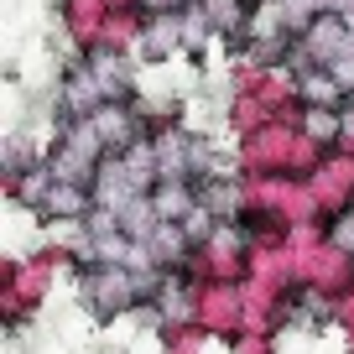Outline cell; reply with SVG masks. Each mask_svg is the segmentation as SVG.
<instances>
[{
    "label": "cell",
    "mask_w": 354,
    "mask_h": 354,
    "mask_svg": "<svg viewBox=\"0 0 354 354\" xmlns=\"http://www.w3.org/2000/svg\"><path fill=\"white\" fill-rule=\"evenodd\" d=\"M78 302L94 323H125L141 302V277L125 266H88L78 271Z\"/></svg>",
    "instance_id": "obj_1"
},
{
    "label": "cell",
    "mask_w": 354,
    "mask_h": 354,
    "mask_svg": "<svg viewBox=\"0 0 354 354\" xmlns=\"http://www.w3.org/2000/svg\"><path fill=\"white\" fill-rule=\"evenodd\" d=\"M297 136L302 131L287 125V120H271V125H261V131L240 136V141H234V167H240V177H287Z\"/></svg>",
    "instance_id": "obj_2"
},
{
    "label": "cell",
    "mask_w": 354,
    "mask_h": 354,
    "mask_svg": "<svg viewBox=\"0 0 354 354\" xmlns=\"http://www.w3.org/2000/svg\"><path fill=\"white\" fill-rule=\"evenodd\" d=\"M292 281H297V292H313V297H344V292L354 287V255L339 250V245H323V250H302L292 255Z\"/></svg>",
    "instance_id": "obj_3"
},
{
    "label": "cell",
    "mask_w": 354,
    "mask_h": 354,
    "mask_svg": "<svg viewBox=\"0 0 354 354\" xmlns=\"http://www.w3.org/2000/svg\"><path fill=\"white\" fill-rule=\"evenodd\" d=\"M193 323H198L214 344H234L245 333V287H234V281H209V287H198V318Z\"/></svg>",
    "instance_id": "obj_4"
},
{
    "label": "cell",
    "mask_w": 354,
    "mask_h": 354,
    "mask_svg": "<svg viewBox=\"0 0 354 354\" xmlns=\"http://www.w3.org/2000/svg\"><path fill=\"white\" fill-rule=\"evenodd\" d=\"M172 57H183V11H151V21L141 32V47H136V63L167 68Z\"/></svg>",
    "instance_id": "obj_5"
},
{
    "label": "cell",
    "mask_w": 354,
    "mask_h": 354,
    "mask_svg": "<svg viewBox=\"0 0 354 354\" xmlns=\"http://www.w3.org/2000/svg\"><path fill=\"white\" fill-rule=\"evenodd\" d=\"M146 21H151V11H146V6H125V11H110V21H104V37H100V47H94V53H120V57H136Z\"/></svg>",
    "instance_id": "obj_6"
},
{
    "label": "cell",
    "mask_w": 354,
    "mask_h": 354,
    "mask_svg": "<svg viewBox=\"0 0 354 354\" xmlns=\"http://www.w3.org/2000/svg\"><path fill=\"white\" fill-rule=\"evenodd\" d=\"M203 16H209L214 37H219L224 47H240L245 37H250V21H255V6L250 0H203Z\"/></svg>",
    "instance_id": "obj_7"
},
{
    "label": "cell",
    "mask_w": 354,
    "mask_h": 354,
    "mask_svg": "<svg viewBox=\"0 0 354 354\" xmlns=\"http://www.w3.org/2000/svg\"><path fill=\"white\" fill-rule=\"evenodd\" d=\"M277 115L266 110V100L255 94V88H224V125H230V136L240 141V136L261 131V125H271Z\"/></svg>",
    "instance_id": "obj_8"
},
{
    "label": "cell",
    "mask_w": 354,
    "mask_h": 354,
    "mask_svg": "<svg viewBox=\"0 0 354 354\" xmlns=\"http://www.w3.org/2000/svg\"><path fill=\"white\" fill-rule=\"evenodd\" d=\"M151 209L162 224H183L193 209H198V183L193 177H162L151 193Z\"/></svg>",
    "instance_id": "obj_9"
},
{
    "label": "cell",
    "mask_w": 354,
    "mask_h": 354,
    "mask_svg": "<svg viewBox=\"0 0 354 354\" xmlns=\"http://www.w3.org/2000/svg\"><path fill=\"white\" fill-rule=\"evenodd\" d=\"M53 167H26V172H6V198L26 214H42L47 193H53Z\"/></svg>",
    "instance_id": "obj_10"
},
{
    "label": "cell",
    "mask_w": 354,
    "mask_h": 354,
    "mask_svg": "<svg viewBox=\"0 0 354 354\" xmlns=\"http://www.w3.org/2000/svg\"><path fill=\"white\" fill-rule=\"evenodd\" d=\"M297 88H302V104H308V110H349V94L339 88V78H333L328 68H302Z\"/></svg>",
    "instance_id": "obj_11"
},
{
    "label": "cell",
    "mask_w": 354,
    "mask_h": 354,
    "mask_svg": "<svg viewBox=\"0 0 354 354\" xmlns=\"http://www.w3.org/2000/svg\"><path fill=\"white\" fill-rule=\"evenodd\" d=\"M188 151H193V131L188 125L151 136V156H156V172L162 177H188Z\"/></svg>",
    "instance_id": "obj_12"
},
{
    "label": "cell",
    "mask_w": 354,
    "mask_h": 354,
    "mask_svg": "<svg viewBox=\"0 0 354 354\" xmlns=\"http://www.w3.org/2000/svg\"><path fill=\"white\" fill-rule=\"evenodd\" d=\"M94 214V188H78V183H53L42 214L37 219H88Z\"/></svg>",
    "instance_id": "obj_13"
},
{
    "label": "cell",
    "mask_w": 354,
    "mask_h": 354,
    "mask_svg": "<svg viewBox=\"0 0 354 354\" xmlns=\"http://www.w3.org/2000/svg\"><path fill=\"white\" fill-rule=\"evenodd\" d=\"M156 349L162 354H209L214 339L198 323H167V328H156Z\"/></svg>",
    "instance_id": "obj_14"
},
{
    "label": "cell",
    "mask_w": 354,
    "mask_h": 354,
    "mask_svg": "<svg viewBox=\"0 0 354 354\" xmlns=\"http://www.w3.org/2000/svg\"><path fill=\"white\" fill-rule=\"evenodd\" d=\"M308 141H318V146H344V110H302V125H297Z\"/></svg>",
    "instance_id": "obj_15"
},
{
    "label": "cell",
    "mask_w": 354,
    "mask_h": 354,
    "mask_svg": "<svg viewBox=\"0 0 354 354\" xmlns=\"http://www.w3.org/2000/svg\"><path fill=\"white\" fill-rule=\"evenodd\" d=\"M209 42H219L203 16V6H188L183 11V57H209Z\"/></svg>",
    "instance_id": "obj_16"
},
{
    "label": "cell",
    "mask_w": 354,
    "mask_h": 354,
    "mask_svg": "<svg viewBox=\"0 0 354 354\" xmlns=\"http://www.w3.org/2000/svg\"><path fill=\"white\" fill-rule=\"evenodd\" d=\"M328 328H339L344 339H354V287L328 302Z\"/></svg>",
    "instance_id": "obj_17"
},
{
    "label": "cell",
    "mask_w": 354,
    "mask_h": 354,
    "mask_svg": "<svg viewBox=\"0 0 354 354\" xmlns=\"http://www.w3.org/2000/svg\"><path fill=\"white\" fill-rule=\"evenodd\" d=\"M224 349H230V354H281L271 333H240V339L224 344Z\"/></svg>",
    "instance_id": "obj_18"
},
{
    "label": "cell",
    "mask_w": 354,
    "mask_h": 354,
    "mask_svg": "<svg viewBox=\"0 0 354 354\" xmlns=\"http://www.w3.org/2000/svg\"><path fill=\"white\" fill-rule=\"evenodd\" d=\"M328 240L339 245V250H349V255H354V209L344 214V219H333V224H328Z\"/></svg>",
    "instance_id": "obj_19"
},
{
    "label": "cell",
    "mask_w": 354,
    "mask_h": 354,
    "mask_svg": "<svg viewBox=\"0 0 354 354\" xmlns=\"http://www.w3.org/2000/svg\"><path fill=\"white\" fill-rule=\"evenodd\" d=\"M146 11H188V0H141Z\"/></svg>",
    "instance_id": "obj_20"
},
{
    "label": "cell",
    "mask_w": 354,
    "mask_h": 354,
    "mask_svg": "<svg viewBox=\"0 0 354 354\" xmlns=\"http://www.w3.org/2000/svg\"><path fill=\"white\" fill-rule=\"evenodd\" d=\"M344 151H354V100H349V110H344Z\"/></svg>",
    "instance_id": "obj_21"
},
{
    "label": "cell",
    "mask_w": 354,
    "mask_h": 354,
    "mask_svg": "<svg viewBox=\"0 0 354 354\" xmlns=\"http://www.w3.org/2000/svg\"><path fill=\"white\" fill-rule=\"evenodd\" d=\"M344 354H354V339H349V349H344Z\"/></svg>",
    "instance_id": "obj_22"
}]
</instances>
